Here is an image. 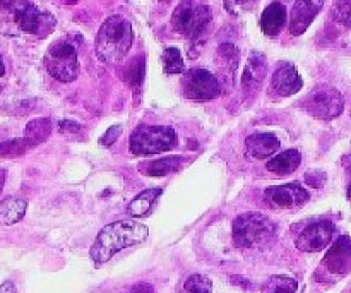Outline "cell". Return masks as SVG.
<instances>
[{"label":"cell","mask_w":351,"mask_h":293,"mask_svg":"<svg viewBox=\"0 0 351 293\" xmlns=\"http://www.w3.org/2000/svg\"><path fill=\"white\" fill-rule=\"evenodd\" d=\"M147 235H149V228L136 220L110 223L98 233L89 256L95 264H105L120 250L144 242Z\"/></svg>","instance_id":"6da1fadb"},{"label":"cell","mask_w":351,"mask_h":293,"mask_svg":"<svg viewBox=\"0 0 351 293\" xmlns=\"http://www.w3.org/2000/svg\"><path fill=\"white\" fill-rule=\"evenodd\" d=\"M134 41V31L122 16H112L101 24L96 36V55L103 64H119L129 54Z\"/></svg>","instance_id":"7a4b0ae2"},{"label":"cell","mask_w":351,"mask_h":293,"mask_svg":"<svg viewBox=\"0 0 351 293\" xmlns=\"http://www.w3.org/2000/svg\"><path fill=\"white\" fill-rule=\"evenodd\" d=\"M276 237V226L261 213L240 215L233 223V242L240 249H254L271 244Z\"/></svg>","instance_id":"3957f363"},{"label":"cell","mask_w":351,"mask_h":293,"mask_svg":"<svg viewBox=\"0 0 351 293\" xmlns=\"http://www.w3.org/2000/svg\"><path fill=\"white\" fill-rule=\"evenodd\" d=\"M177 146V132L170 126H141L132 132L129 141L130 153L136 156L170 151Z\"/></svg>","instance_id":"277c9868"},{"label":"cell","mask_w":351,"mask_h":293,"mask_svg":"<svg viewBox=\"0 0 351 293\" xmlns=\"http://www.w3.org/2000/svg\"><path fill=\"white\" fill-rule=\"evenodd\" d=\"M9 12L21 31L40 38L48 36L57 24L50 12L41 10L31 0H10Z\"/></svg>","instance_id":"5b68a950"},{"label":"cell","mask_w":351,"mask_h":293,"mask_svg":"<svg viewBox=\"0 0 351 293\" xmlns=\"http://www.w3.org/2000/svg\"><path fill=\"white\" fill-rule=\"evenodd\" d=\"M209 21H211V10L201 0H182L171 16V24L177 33L189 40L201 36Z\"/></svg>","instance_id":"8992f818"},{"label":"cell","mask_w":351,"mask_h":293,"mask_svg":"<svg viewBox=\"0 0 351 293\" xmlns=\"http://www.w3.org/2000/svg\"><path fill=\"white\" fill-rule=\"evenodd\" d=\"M48 74L60 82H72L79 75L77 51L69 41H55L45 54Z\"/></svg>","instance_id":"52a82bcc"},{"label":"cell","mask_w":351,"mask_h":293,"mask_svg":"<svg viewBox=\"0 0 351 293\" xmlns=\"http://www.w3.org/2000/svg\"><path fill=\"white\" fill-rule=\"evenodd\" d=\"M300 106L314 119L332 120L341 115L345 108V98L332 86H319L302 99Z\"/></svg>","instance_id":"ba28073f"},{"label":"cell","mask_w":351,"mask_h":293,"mask_svg":"<svg viewBox=\"0 0 351 293\" xmlns=\"http://www.w3.org/2000/svg\"><path fill=\"white\" fill-rule=\"evenodd\" d=\"M182 88L185 98L192 102H211L221 95L219 81L206 69H191L185 72Z\"/></svg>","instance_id":"9c48e42d"},{"label":"cell","mask_w":351,"mask_h":293,"mask_svg":"<svg viewBox=\"0 0 351 293\" xmlns=\"http://www.w3.org/2000/svg\"><path fill=\"white\" fill-rule=\"evenodd\" d=\"M308 192L300 184L274 185L264 192V199L271 208L295 209L302 208L308 201Z\"/></svg>","instance_id":"30bf717a"},{"label":"cell","mask_w":351,"mask_h":293,"mask_svg":"<svg viewBox=\"0 0 351 293\" xmlns=\"http://www.w3.org/2000/svg\"><path fill=\"white\" fill-rule=\"evenodd\" d=\"M332 235H335V225L331 222L328 220L315 222L302 230L297 239V247L304 253H319L331 244Z\"/></svg>","instance_id":"8fae6325"},{"label":"cell","mask_w":351,"mask_h":293,"mask_svg":"<svg viewBox=\"0 0 351 293\" xmlns=\"http://www.w3.org/2000/svg\"><path fill=\"white\" fill-rule=\"evenodd\" d=\"M324 0H297L290 12V33L300 36L321 12Z\"/></svg>","instance_id":"7c38bea8"},{"label":"cell","mask_w":351,"mask_h":293,"mask_svg":"<svg viewBox=\"0 0 351 293\" xmlns=\"http://www.w3.org/2000/svg\"><path fill=\"white\" fill-rule=\"evenodd\" d=\"M304 86L300 74L293 64H281L274 71L273 81H271V91L278 96L297 95Z\"/></svg>","instance_id":"4fadbf2b"},{"label":"cell","mask_w":351,"mask_h":293,"mask_svg":"<svg viewBox=\"0 0 351 293\" xmlns=\"http://www.w3.org/2000/svg\"><path fill=\"white\" fill-rule=\"evenodd\" d=\"M324 266L332 274H346L351 271V239L341 237L335 246L329 249L324 257Z\"/></svg>","instance_id":"5bb4252c"},{"label":"cell","mask_w":351,"mask_h":293,"mask_svg":"<svg viewBox=\"0 0 351 293\" xmlns=\"http://www.w3.org/2000/svg\"><path fill=\"white\" fill-rule=\"evenodd\" d=\"M287 24V7L281 2H273L261 14L259 26L266 36H278Z\"/></svg>","instance_id":"9a60e30c"},{"label":"cell","mask_w":351,"mask_h":293,"mask_svg":"<svg viewBox=\"0 0 351 293\" xmlns=\"http://www.w3.org/2000/svg\"><path fill=\"white\" fill-rule=\"evenodd\" d=\"M281 143L274 134L261 132V134H252L245 139V148L247 153L250 156L257 158V160H264V158H269L280 150Z\"/></svg>","instance_id":"2e32d148"},{"label":"cell","mask_w":351,"mask_h":293,"mask_svg":"<svg viewBox=\"0 0 351 293\" xmlns=\"http://www.w3.org/2000/svg\"><path fill=\"white\" fill-rule=\"evenodd\" d=\"M267 71V64H266V58H264L263 54H250L249 60L245 64V71H243L242 75V86H243V91H254L257 86L263 82L264 75H266Z\"/></svg>","instance_id":"e0dca14e"},{"label":"cell","mask_w":351,"mask_h":293,"mask_svg":"<svg viewBox=\"0 0 351 293\" xmlns=\"http://www.w3.org/2000/svg\"><path fill=\"white\" fill-rule=\"evenodd\" d=\"M300 163H302L300 151L288 150V151H283V153L276 154L274 158H271V160L267 161L266 168L276 175H290L300 167Z\"/></svg>","instance_id":"ac0fdd59"},{"label":"cell","mask_w":351,"mask_h":293,"mask_svg":"<svg viewBox=\"0 0 351 293\" xmlns=\"http://www.w3.org/2000/svg\"><path fill=\"white\" fill-rule=\"evenodd\" d=\"M184 161L185 158L182 156H167L161 158V160L149 161V163H141L139 172L144 175H149V177H165V175L171 174V172L178 170Z\"/></svg>","instance_id":"d6986e66"},{"label":"cell","mask_w":351,"mask_h":293,"mask_svg":"<svg viewBox=\"0 0 351 293\" xmlns=\"http://www.w3.org/2000/svg\"><path fill=\"white\" fill-rule=\"evenodd\" d=\"M27 201L23 198H9L0 204V223L5 226L16 225L24 218Z\"/></svg>","instance_id":"ffe728a7"},{"label":"cell","mask_w":351,"mask_h":293,"mask_svg":"<svg viewBox=\"0 0 351 293\" xmlns=\"http://www.w3.org/2000/svg\"><path fill=\"white\" fill-rule=\"evenodd\" d=\"M51 129H53V124H51L50 119H34L24 129L23 139L26 141L27 146L34 148L50 137Z\"/></svg>","instance_id":"44dd1931"},{"label":"cell","mask_w":351,"mask_h":293,"mask_svg":"<svg viewBox=\"0 0 351 293\" xmlns=\"http://www.w3.org/2000/svg\"><path fill=\"white\" fill-rule=\"evenodd\" d=\"M161 189H146V191L141 192L139 196L132 199V202L129 204V215L134 218H141V216H146L151 211V208L154 206L156 199L161 196Z\"/></svg>","instance_id":"7402d4cb"},{"label":"cell","mask_w":351,"mask_h":293,"mask_svg":"<svg viewBox=\"0 0 351 293\" xmlns=\"http://www.w3.org/2000/svg\"><path fill=\"white\" fill-rule=\"evenodd\" d=\"M144 69H146V64H144L143 55L134 58V60L125 67V74H123V78H125V81L129 82L132 88H139V86L143 84L144 72H146Z\"/></svg>","instance_id":"603a6c76"},{"label":"cell","mask_w":351,"mask_h":293,"mask_svg":"<svg viewBox=\"0 0 351 293\" xmlns=\"http://www.w3.org/2000/svg\"><path fill=\"white\" fill-rule=\"evenodd\" d=\"M211 280L204 274H191L182 285L180 293H211Z\"/></svg>","instance_id":"cb8c5ba5"},{"label":"cell","mask_w":351,"mask_h":293,"mask_svg":"<svg viewBox=\"0 0 351 293\" xmlns=\"http://www.w3.org/2000/svg\"><path fill=\"white\" fill-rule=\"evenodd\" d=\"M163 65L167 74H182L185 69L184 58L177 48L170 47L163 51Z\"/></svg>","instance_id":"d4e9b609"},{"label":"cell","mask_w":351,"mask_h":293,"mask_svg":"<svg viewBox=\"0 0 351 293\" xmlns=\"http://www.w3.org/2000/svg\"><path fill=\"white\" fill-rule=\"evenodd\" d=\"M298 285L293 278L273 277L264 287V293H295Z\"/></svg>","instance_id":"484cf974"},{"label":"cell","mask_w":351,"mask_h":293,"mask_svg":"<svg viewBox=\"0 0 351 293\" xmlns=\"http://www.w3.org/2000/svg\"><path fill=\"white\" fill-rule=\"evenodd\" d=\"M29 150L24 139H10L5 143H0V158H16L24 154Z\"/></svg>","instance_id":"4316f807"},{"label":"cell","mask_w":351,"mask_h":293,"mask_svg":"<svg viewBox=\"0 0 351 293\" xmlns=\"http://www.w3.org/2000/svg\"><path fill=\"white\" fill-rule=\"evenodd\" d=\"M332 17L336 23L351 30V0H336L332 7Z\"/></svg>","instance_id":"83f0119b"},{"label":"cell","mask_w":351,"mask_h":293,"mask_svg":"<svg viewBox=\"0 0 351 293\" xmlns=\"http://www.w3.org/2000/svg\"><path fill=\"white\" fill-rule=\"evenodd\" d=\"M223 2H225V9L232 16H242V14L250 12L259 0H223Z\"/></svg>","instance_id":"f1b7e54d"},{"label":"cell","mask_w":351,"mask_h":293,"mask_svg":"<svg viewBox=\"0 0 351 293\" xmlns=\"http://www.w3.org/2000/svg\"><path fill=\"white\" fill-rule=\"evenodd\" d=\"M120 134H122V126H113V127H110V129L106 130L105 134H103L101 139H99V144H101V146H105V148L112 146V144L115 143L117 139H119Z\"/></svg>","instance_id":"f546056e"},{"label":"cell","mask_w":351,"mask_h":293,"mask_svg":"<svg viewBox=\"0 0 351 293\" xmlns=\"http://www.w3.org/2000/svg\"><path fill=\"white\" fill-rule=\"evenodd\" d=\"M305 182H307L311 187L314 189H319L324 185L326 182V174H322V172H317V170H311L305 174Z\"/></svg>","instance_id":"4dcf8cb0"},{"label":"cell","mask_w":351,"mask_h":293,"mask_svg":"<svg viewBox=\"0 0 351 293\" xmlns=\"http://www.w3.org/2000/svg\"><path fill=\"white\" fill-rule=\"evenodd\" d=\"M58 130L62 134H74L81 130V126L77 122H72V120H62V122H58Z\"/></svg>","instance_id":"1f68e13d"},{"label":"cell","mask_w":351,"mask_h":293,"mask_svg":"<svg viewBox=\"0 0 351 293\" xmlns=\"http://www.w3.org/2000/svg\"><path fill=\"white\" fill-rule=\"evenodd\" d=\"M127 293H153V287L151 285H146V283H141V285H136V287L130 288V292Z\"/></svg>","instance_id":"d6a6232c"},{"label":"cell","mask_w":351,"mask_h":293,"mask_svg":"<svg viewBox=\"0 0 351 293\" xmlns=\"http://www.w3.org/2000/svg\"><path fill=\"white\" fill-rule=\"evenodd\" d=\"M0 293H17L16 285L12 281H5V283L0 285Z\"/></svg>","instance_id":"836d02e7"},{"label":"cell","mask_w":351,"mask_h":293,"mask_svg":"<svg viewBox=\"0 0 351 293\" xmlns=\"http://www.w3.org/2000/svg\"><path fill=\"white\" fill-rule=\"evenodd\" d=\"M5 178H7V170L5 168H0V194H2L3 185H5Z\"/></svg>","instance_id":"e575fe53"},{"label":"cell","mask_w":351,"mask_h":293,"mask_svg":"<svg viewBox=\"0 0 351 293\" xmlns=\"http://www.w3.org/2000/svg\"><path fill=\"white\" fill-rule=\"evenodd\" d=\"M3 74H5V65H3V62H2V55H0V78H2Z\"/></svg>","instance_id":"d590c367"},{"label":"cell","mask_w":351,"mask_h":293,"mask_svg":"<svg viewBox=\"0 0 351 293\" xmlns=\"http://www.w3.org/2000/svg\"><path fill=\"white\" fill-rule=\"evenodd\" d=\"M348 199L351 201V182H350V185H348Z\"/></svg>","instance_id":"8d00e7d4"},{"label":"cell","mask_w":351,"mask_h":293,"mask_svg":"<svg viewBox=\"0 0 351 293\" xmlns=\"http://www.w3.org/2000/svg\"><path fill=\"white\" fill-rule=\"evenodd\" d=\"M3 3H5V0H0V5H3Z\"/></svg>","instance_id":"74e56055"},{"label":"cell","mask_w":351,"mask_h":293,"mask_svg":"<svg viewBox=\"0 0 351 293\" xmlns=\"http://www.w3.org/2000/svg\"><path fill=\"white\" fill-rule=\"evenodd\" d=\"M0 91H2V86H0Z\"/></svg>","instance_id":"f35d334b"}]
</instances>
